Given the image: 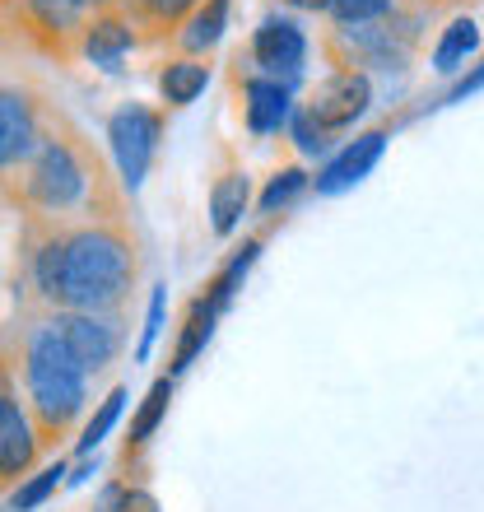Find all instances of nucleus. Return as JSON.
I'll list each match as a JSON object with an SVG mask.
<instances>
[{
  "instance_id": "f257e3e1",
  "label": "nucleus",
  "mask_w": 484,
  "mask_h": 512,
  "mask_svg": "<svg viewBox=\"0 0 484 512\" xmlns=\"http://www.w3.org/2000/svg\"><path fill=\"white\" fill-rule=\"evenodd\" d=\"M28 284L47 312H126L145 270L131 219L28 229Z\"/></svg>"
},
{
  "instance_id": "f03ea898",
  "label": "nucleus",
  "mask_w": 484,
  "mask_h": 512,
  "mask_svg": "<svg viewBox=\"0 0 484 512\" xmlns=\"http://www.w3.org/2000/svg\"><path fill=\"white\" fill-rule=\"evenodd\" d=\"M5 205L24 215L28 229H70L89 219H121L126 191L117 187L108 159L66 112L47 108V122L24 168L5 187Z\"/></svg>"
},
{
  "instance_id": "7ed1b4c3",
  "label": "nucleus",
  "mask_w": 484,
  "mask_h": 512,
  "mask_svg": "<svg viewBox=\"0 0 484 512\" xmlns=\"http://www.w3.org/2000/svg\"><path fill=\"white\" fill-rule=\"evenodd\" d=\"M14 382L24 396L33 429H38L42 447L66 443L70 433L80 429V419L89 415V396L94 382L75 359H70L66 340L56 336L52 317L42 312L33 326H24V336L14 345Z\"/></svg>"
},
{
  "instance_id": "20e7f679",
  "label": "nucleus",
  "mask_w": 484,
  "mask_h": 512,
  "mask_svg": "<svg viewBox=\"0 0 484 512\" xmlns=\"http://www.w3.org/2000/svg\"><path fill=\"white\" fill-rule=\"evenodd\" d=\"M424 28H429V10L410 5V0H396L373 24L326 28L322 52L331 56V70H359L368 80H373V70L401 75L415 61L419 42H424Z\"/></svg>"
},
{
  "instance_id": "39448f33",
  "label": "nucleus",
  "mask_w": 484,
  "mask_h": 512,
  "mask_svg": "<svg viewBox=\"0 0 484 512\" xmlns=\"http://www.w3.org/2000/svg\"><path fill=\"white\" fill-rule=\"evenodd\" d=\"M103 140H108V154L117 163V187L126 196L145 187L149 168L159 159L163 145V112L149 108V103H121L108 112V126H103Z\"/></svg>"
},
{
  "instance_id": "423d86ee",
  "label": "nucleus",
  "mask_w": 484,
  "mask_h": 512,
  "mask_svg": "<svg viewBox=\"0 0 484 512\" xmlns=\"http://www.w3.org/2000/svg\"><path fill=\"white\" fill-rule=\"evenodd\" d=\"M0 14L33 52L52 56V61H75L80 33L94 19L84 0H10Z\"/></svg>"
},
{
  "instance_id": "0eeeda50",
  "label": "nucleus",
  "mask_w": 484,
  "mask_h": 512,
  "mask_svg": "<svg viewBox=\"0 0 484 512\" xmlns=\"http://www.w3.org/2000/svg\"><path fill=\"white\" fill-rule=\"evenodd\" d=\"M47 108L52 103L38 89H28L19 80H0V201H5V187L14 182V173L24 168V159L38 145Z\"/></svg>"
},
{
  "instance_id": "6e6552de",
  "label": "nucleus",
  "mask_w": 484,
  "mask_h": 512,
  "mask_svg": "<svg viewBox=\"0 0 484 512\" xmlns=\"http://www.w3.org/2000/svg\"><path fill=\"white\" fill-rule=\"evenodd\" d=\"M56 336L66 340L70 359L89 373V382L103 378L126 350V312H47Z\"/></svg>"
},
{
  "instance_id": "1a4fd4ad",
  "label": "nucleus",
  "mask_w": 484,
  "mask_h": 512,
  "mask_svg": "<svg viewBox=\"0 0 484 512\" xmlns=\"http://www.w3.org/2000/svg\"><path fill=\"white\" fill-rule=\"evenodd\" d=\"M238 56L247 61V70L294 89L303 80V66H308V33H303V24H298L294 14H266L252 28L247 52H238Z\"/></svg>"
},
{
  "instance_id": "9d476101",
  "label": "nucleus",
  "mask_w": 484,
  "mask_h": 512,
  "mask_svg": "<svg viewBox=\"0 0 484 512\" xmlns=\"http://www.w3.org/2000/svg\"><path fill=\"white\" fill-rule=\"evenodd\" d=\"M298 108L308 112L312 122L336 140V135H345L363 112L373 108V80L359 75V70H331V75H326Z\"/></svg>"
},
{
  "instance_id": "9b49d317",
  "label": "nucleus",
  "mask_w": 484,
  "mask_h": 512,
  "mask_svg": "<svg viewBox=\"0 0 484 512\" xmlns=\"http://www.w3.org/2000/svg\"><path fill=\"white\" fill-rule=\"evenodd\" d=\"M247 61L233 56V84H238V112H242V126L247 135L266 140V135H280L289 126V112H294V89L280 80H266L256 70H242Z\"/></svg>"
},
{
  "instance_id": "f8f14e48",
  "label": "nucleus",
  "mask_w": 484,
  "mask_h": 512,
  "mask_svg": "<svg viewBox=\"0 0 484 512\" xmlns=\"http://www.w3.org/2000/svg\"><path fill=\"white\" fill-rule=\"evenodd\" d=\"M42 452H47V447H42L38 429H33V415H28L19 387L0 391V489L19 485V480L38 466Z\"/></svg>"
},
{
  "instance_id": "ddd939ff",
  "label": "nucleus",
  "mask_w": 484,
  "mask_h": 512,
  "mask_svg": "<svg viewBox=\"0 0 484 512\" xmlns=\"http://www.w3.org/2000/svg\"><path fill=\"white\" fill-rule=\"evenodd\" d=\"M387 140H391L387 126H373V131H363V135H354V140H345V145H340L336 154L317 168V177L308 182V191H317V196H340V191L359 187L363 177L382 163Z\"/></svg>"
},
{
  "instance_id": "4468645a",
  "label": "nucleus",
  "mask_w": 484,
  "mask_h": 512,
  "mask_svg": "<svg viewBox=\"0 0 484 512\" xmlns=\"http://www.w3.org/2000/svg\"><path fill=\"white\" fill-rule=\"evenodd\" d=\"M140 47V33L121 10H103L89 19V28L80 33V47H75V61H89L98 70H117L126 56Z\"/></svg>"
},
{
  "instance_id": "2eb2a0df",
  "label": "nucleus",
  "mask_w": 484,
  "mask_h": 512,
  "mask_svg": "<svg viewBox=\"0 0 484 512\" xmlns=\"http://www.w3.org/2000/svg\"><path fill=\"white\" fill-rule=\"evenodd\" d=\"M224 317V312L210 303L205 294H196L187 303V317H182V326H177V340H173V359H168V378H182L196 359L205 354V345H210V336H215V322Z\"/></svg>"
},
{
  "instance_id": "dca6fc26",
  "label": "nucleus",
  "mask_w": 484,
  "mask_h": 512,
  "mask_svg": "<svg viewBox=\"0 0 484 512\" xmlns=\"http://www.w3.org/2000/svg\"><path fill=\"white\" fill-rule=\"evenodd\" d=\"M196 5L201 0H121V14L135 24L140 47H159V42H173V33L187 24Z\"/></svg>"
},
{
  "instance_id": "f3484780",
  "label": "nucleus",
  "mask_w": 484,
  "mask_h": 512,
  "mask_svg": "<svg viewBox=\"0 0 484 512\" xmlns=\"http://www.w3.org/2000/svg\"><path fill=\"white\" fill-rule=\"evenodd\" d=\"M229 14H233V0H201V5L187 14V24L173 33L177 56H201V61H210V52L224 42Z\"/></svg>"
},
{
  "instance_id": "a211bd4d",
  "label": "nucleus",
  "mask_w": 484,
  "mask_h": 512,
  "mask_svg": "<svg viewBox=\"0 0 484 512\" xmlns=\"http://www.w3.org/2000/svg\"><path fill=\"white\" fill-rule=\"evenodd\" d=\"M252 210V177L242 168H229L210 182V233L215 238H233L242 229V219Z\"/></svg>"
},
{
  "instance_id": "6ab92c4d",
  "label": "nucleus",
  "mask_w": 484,
  "mask_h": 512,
  "mask_svg": "<svg viewBox=\"0 0 484 512\" xmlns=\"http://www.w3.org/2000/svg\"><path fill=\"white\" fill-rule=\"evenodd\" d=\"M154 80H159L163 108H191L205 94V84H210V61H201V56H168Z\"/></svg>"
},
{
  "instance_id": "aec40b11",
  "label": "nucleus",
  "mask_w": 484,
  "mask_h": 512,
  "mask_svg": "<svg viewBox=\"0 0 484 512\" xmlns=\"http://www.w3.org/2000/svg\"><path fill=\"white\" fill-rule=\"evenodd\" d=\"M475 52H480V24H475V14H457V19H447L438 42H433L429 66L438 75H457Z\"/></svg>"
},
{
  "instance_id": "412c9836",
  "label": "nucleus",
  "mask_w": 484,
  "mask_h": 512,
  "mask_svg": "<svg viewBox=\"0 0 484 512\" xmlns=\"http://www.w3.org/2000/svg\"><path fill=\"white\" fill-rule=\"evenodd\" d=\"M168 401H173V378L163 373V378H154V387L145 391L140 410L131 415V433H126V461H131L135 452H145V447L154 443V433H159L163 415H168Z\"/></svg>"
},
{
  "instance_id": "4be33fe9",
  "label": "nucleus",
  "mask_w": 484,
  "mask_h": 512,
  "mask_svg": "<svg viewBox=\"0 0 484 512\" xmlns=\"http://www.w3.org/2000/svg\"><path fill=\"white\" fill-rule=\"evenodd\" d=\"M256 256H261V238H247L242 247H233L229 252V261L215 270V280L205 284V298L215 303L219 312H229L233 308V298H238V289H242V280L252 275V266H256Z\"/></svg>"
},
{
  "instance_id": "5701e85b",
  "label": "nucleus",
  "mask_w": 484,
  "mask_h": 512,
  "mask_svg": "<svg viewBox=\"0 0 484 512\" xmlns=\"http://www.w3.org/2000/svg\"><path fill=\"white\" fill-rule=\"evenodd\" d=\"M308 182H312V173L303 168V163H284V168H275V173H270L266 187H261L256 210H261V215H270V219L284 215V210H289V205L308 191Z\"/></svg>"
},
{
  "instance_id": "b1692460",
  "label": "nucleus",
  "mask_w": 484,
  "mask_h": 512,
  "mask_svg": "<svg viewBox=\"0 0 484 512\" xmlns=\"http://www.w3.org/2000/svg\"><path fill=\"white\" fill-rule=\"evenodd\" d=\"M61 480H66V461H47L38 471H28L24 480L10 489V512H38L42 503L61 489Z\"/></svg>"
},
{
  "instance_id": "393cba45",
  "label": "nucleus",
  "mask_w": 484,
  "mask_h": 512,
  "mask_svg": "<svg viewBox=\"0 0 484 512\" xmlns=\"http://www.w3.org/2000/svg\"><path fill=\"white\" fill-rule=\"evenodd\" d=\"M126 396L131 391L126 387H112L103 401H98V410L89 419H84V429H80V438H75V457H89V452H98V443L108 438L112 429H117V419H121V410H126Z\"/></svg>"
},
{
  "instance_id": "a878e982",
  "label": "nucleus",
  "mask_w": 484,
  "mask_h": 512,
  "mask_svg": "<svg viewBox=\"0 0 484 512\" xmlns=\"http://www.w3.org/2000/svg\"><path fill=\"white\" fill-rule=\"evenodd\" d=\"M396 0H326L322 14L331 19V28H354V24H373L391 10Z\"/></svg>"
},
{
  "instance_id": "bb28decb",
  "label": "nucleus",
  "mask_w": 484,
  "mask_h": 512,
  "mask_svg": "<svg viewBox=\"0 0 484 512\" xmlns=\"http://www.w3.org/2000/svg\"><path fill=\"white\" fill-rule=\"evenodd\" d=\"M284 131L294 135L298 154H308V159H312V154H326V149L336 145V140H331V135H326L322 126L312 122V117H308L303 108H298V103H294V112H289V126H284Z\"/></svg>"
},
{
  "instance_id": "cd10ccee",
  "label": "nucleus",
  "mask_w": 484,
  "mask_h": 512,
  "mask_svg": "<svg viewBox=\"0 0 484 512\" xmlns=\"http://www.w3.org/2000/svg\"><path fill=\"white\" fill-rule=\"evenodd\" d=\"M163 312H168V284H154L149 308H145V331H140V345H135V364H145L149 354H154V340L163 336Z\"/></svg>"
},
{
  "instance_id": "c85d7f7f",
  "label": "nucleus",
  "mask_w": 484,
  "mask_h": 512,
  "mask_svg": "<svg viewBox=\"0 0 484 512\" xmlns=\"http://www.w3.org/2000/svg\"><path fill=\"white\" fill-rule=\"evenodd\" d=\"M475 89H480V70H471L466 80H457L452 89H447V103H461V98H471Z\"/></svg>"
},
{
  "instance_id": "c756f323",
  "label": "nucleus",
  "mask_w": 484,
  "mask_h": 512,
  "mask_svg": "<svg viewBox=\"0 0 484 512\" xmlns=\"http://www.w3.org/2000/svg\"><path fill=\"white\" fill-rule=\"evenodd\" d=\"M10 387H19V382H14V354L0 345V391H10Z\"/></svg>"
},
{
  "instance_id": "7c9ffc66",
  "label": "nucleus",
  "mask_w": 484,
  "mask_h": 512,
  "mask_svg": "<svg viewBox=\"0 0 484 512\" xmlns=\"http://www.w3.org/2000/svg\"><path fill=\"white\" fill-rule=\"evenodd\" d=\"M280 5H289V10H312V14H322L326 0H280Z\"/></svg>"
},
{
  "instance_id": "2f4dec72",
  "label": "nucleus",
  "mask_w": 484,
  "mask_h": 512,
  "mask_svg": "<svg viewBox=\"0 0 484 512\" xmlns=\"http://www.w3.org/2000/svg\"><path fill=\"white\" fill-rule=\"evenodd\" d=\"M94 14H103V10H121V0H84Z\"/></svg>"
},
{
  "instance_id": "473e14b6",
  "label": "nucleus",
  "mask_w": 484,
  "mask_h": 512,
  "mask_svg": "<svg viewBox=\"0 0 484 512\" xmlns=\"http://www.w3.org/2000/svg\"><path fill=\"white\" fill-rule=\"evenodd\" d=\"M410 5H424V10L433 14V10H438V5H447V0H410Z\"/></svg>"
},
{
  "instance_id": "72a5a7b5",
  "label": "nucleus",
  "mask_w": 484,
  "mask_h": 512,
  "mask_svg": "<svg viewBox=\"0 0 484 512\" xmlns=\"http://www.w3.org/2000/svg\"><path fill=\"white\" fill-rule=\"evenodd\" d=\"M5 5H10V0H0V10H5Z\"/></svg>"
}]
</instances>
